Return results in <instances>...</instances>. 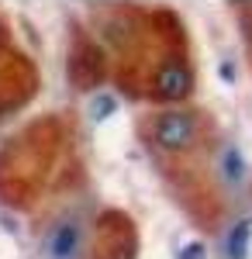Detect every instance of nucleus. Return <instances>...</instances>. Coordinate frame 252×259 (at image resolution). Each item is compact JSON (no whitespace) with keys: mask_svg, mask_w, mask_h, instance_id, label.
I'll return each mask as SVG.
<instances>
[{"mask_svg":"<svg viewBox=\"0 0 252 259\" xmlns=\"http://www.w3.org/2000/svg\"><path fill=\"white\" fill-rule=\"evenodd\" d=\"M214 173L221 180L225 190H242L249 183V159L242 156V149L235 142H221L214 152Z\"/></svg>","mask_w":252,"mask_h":259,"instance_id":"nucleus-3","label":"nucleus"},{"mask_svg":"<svg viewBox=\"0 0 252 259\" xmlns=\"http://www.w3.org/2000/svg\"><path fill=\"white\" fill-rule=\"evenodd\" d=\"M159 90H162V97H187V90H190V69L187 66H173V69H162V76H159Z\"/></svg>","mask_w":252,"mask_h":259,"instance_id":"nucleus-5","label":"nucleus"},{"mask_svg":"<svg viewBox=\"0 0 252 259\" xmlns=\"http://www.w3.org/2000/svg\"><path fill=\"white\" fill-rule=\"evenodd\" d=\"M176 259H207V245L204 242H187Z\"/></svg>","mask_w":252,"mask_h":259,"instance_id":"nucleus-6","label":"nucleus"},{"mask_svg":"<svg viewBox=\"0 0 252 259\" xmlns=\"http://www.w3.org/2000/svg\"><path fill=\"white\" fill-rule=\"evenodd\" d=\"M41 259H87V218L76 211H59L38 239Z\"/></svg>","mask_w":252,"mask_h":259,"instance_id":"nucleus-2","label":"nucleus"},{"mask_svg":"<svg viewBox=\"0 0 252 259\" xmlns=\"http://www.w3.org/2000/svg\"><path fill=\"white\" fill-rule=\"evenodd\" d=\"M249 239H252V221H238V225H232V228L225 232V239H221L225 256L228 259H245V252H249Z\"/></svg>","mask_w":252,"mask_h":259,"instance_id":"nucleus-4","label":"nucleus"},{"mask_svg":"<svg viewBox=\"0 0 252 259\" xmlns=\"http://www.w3.org/2000/svg\"><path fill=\"white\" fill-rule=\"evenodd\" d=\"M149 142L159 152L183 156L204 142V114L190 107H176V111H159L149 121Z\"/></svg>","mask_w":252,"mask_h":259,"instance_id":"nucleus-1","label":"nucleus"}]
</instances>
